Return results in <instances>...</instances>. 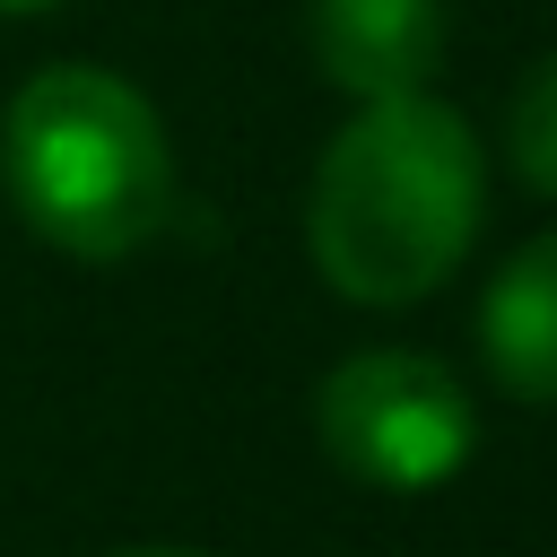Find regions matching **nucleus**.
Masks as SVG:
<instances>
[{"label":"nucleus","instance_id":"obj_6","mask_svg":"<svg viewBox=\"0 0 557 557\" xmlns=\"http://www.w3.org/2000/svg\"><path fill=\"white\" fill-rule=\"evenodd\" d=\"M505 148H513L522 183L557 200V52H548V61H531V78L513 87V113H505Z\"/></svg>","mask_w":557,"mask_h":557},{"label":"nucleus","instance_id":"obj_3","mask_svg":"<svg viewBox=\"0 0 557 557\" xmlns=\"http://www.w3.org/2000/svg\"><path fill=\"white\" fill-rule=\"evenodd\" d=\"M470 435H479V409L461 374L418 348H366L322 383V453L366 487H392V496L444 487L470 461Z\"/></svg>","mask_w":557,"mask_h":557},{"label":"nucleus","instance_id":"obj_8","mask_svg":"<svg viewBox=\"0 0 557 557\" xmlns=\"http://www.w3.org/2000/svg\"><path fill=\"white\" fill-rule=\"evenodd\" d=\"M0 9H52V0H0Z\"/></svg>","mask_w":557,"mask_h":557},{"label":"nucleus","instance_id":"obj_5","mask_svg":"<svg viewBox=\"0 0 557 557\" xmlns=\"http://www.w3.org/2000/svg\"><path fill=\"white\" fill-rule=\"evenodd\" d=\"M479 357L513 400H557V235L522 244L479 305Z\"/></svg>","mask_w":557,"mask_h":557},{"label":"nucleus","instance_id":"obj_2","mask_svg":"<svg viewBox=\"0 0 557 557\" xmlns=\"http://www.w3.org/2000/svg\"><path fill=\"white\" fill-rule=\"evenodd\" d=\"M0 183L44 244L78 261H122L174 209L165 122L113 70H44L0 113Z\"/></svg>","mask_w":557,"mask_h":557},{"label":"nucleus","instance_id":"obj_1","mask_svg":"<svg viewBox=\"0 0 557 557\" xmlns=\"http://www.w3.org/2000/svg\"><path fill=\"white\" fill-rule=\"evenodd\" d=\"M313 261L348 305H418L453 278L479 235V139L453 104L383 96L366 104L313 174Z\"/></svg>","mask_w":557,"mask_h":557},{"label":"nucleus","instance_id":"obj_7","mask_svg":"<svg viewBox=\"0 0 557 557\" xmlns=\"http://www.w3.org/2000/svg\"><path fill=\"white\" fill-rule=\"evenodd\" d=\"M131 557H191V548H131Z\"/></svg>","mask_w":557,"mask_h":557},{"label":"nucleus","instance_id":"obj_4","mask_svg":"<svg viewBox=\"0 0 557 557\" xmlns=\"http://www.w3.org/2000/svg\"><path fill=\"white\" fill-rule=\"evenodd\" d=\"M313 61L366 104L418 96L444 61V0H313Z\"/></svg>","mask_w":557,"mask_h":557}]
</instances>
